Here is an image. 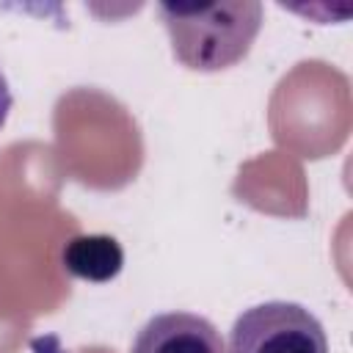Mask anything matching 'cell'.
<instances>
[{
  "label": "cell",
  "instance_id": "1",
  "mask_svg": "<svg viewBox=\"0 0 353 353\" xmlns=\"http://www.w3.org/2000/svg\"><path fill=\"white\" fill-rule=\"evenodd\" d=\"M157 11L176 61L196 72H221L240 63L262 28L259 3L160 6Z\"/></svg>",
  "mask_w": 353,
  "mask_h": 353
},
{
  "label": "cell",
  "instance_id": "2",
  "mask_svg": "<svg viewBox=\"0 0 353 353\" xmlns=\"http://www.w3.org/2000/svg\"><path fill=\"white\" fill-rule=\"evenodd\" d=\"M226 353H328V336L306 306L265 301L237 314Z\"/></svg>",
  "mask_w": 353,
  "mask_h": 353
},
{
  "label": "cell",
  "instance_id": "3",
  "mask_svg": "<svg viewBox=\"0 0 353 353\" xmlns=\"http://www.w3.org/2000/svg\"><path fill=\"white\" fill-rule=\"evenodd\" d=\"M130 353H226L218 328L193 312H163L143 323Z\"/></svg>",
  "mask_w": 353,
  "mask_h": 353
},
{
  "label": "cell",
  "instance_id": "4",
  "mask_svg": "<svg viewBox=\"0 0 353 353\" xmlns=\"http://www.w3.org/2000/svg\"><path fill=\"white\" fill-rule=\"evenodd\" d=\"M124 254L108 234H83L66 243L63 265L72 276L85 281H108L121 270Z\"/></svg>",
  "mask_w": 353,
  "mask_h": 353
},
{
  "label": "cell",
  "instance_id": "5",
  "mask_svg": "<svg viewBox=\"0 0 353 353\" xmlns=\"http://www.w3.org/2000/svg\"><path fill=\"white\" fill-rule=\"evenodd\" d=\"M11 108H14V94H11V85H8V80H6V74L0 69V130H3Z\"/></svg>",
  "mask_w": 353,
  "mask_h": 353
}]
</instances>
